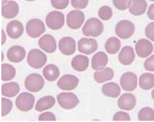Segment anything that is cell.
Returning a JSON list of instances; mask_svg holds the SVG:
<instances>
[{
    "instance_id": "obj_1",
    "label": "cell",
    "mask_w": 154,
    "mask_h": 122,
    "mask_svg": "<svg viewBox=\"0 0 154 122\" xmlns=\"http://www.w3.org/2000/svg\"><path fill=\"white\" fill-rule=\"evenodd\" d=\"M103 30L102 22L97 18H92L87 20L82 28L83 33L87 37L100 36Z\"/></svg>"
},
{
    "instance_id": "obj_2",
    "label": "cell",
    "mask_w": 154,
    "mask_h": 122,
    "mask_svg": "<svg viewBox=\"0 0 154 122\" xmlns=\"http://www.w3.org/2000/svg\"><path fill=\"white\" fill-rule=\"evenodd\" d=\"M47 61L46 54L38 49L31 50L27 58V61L29 66L35 69L42 68L46 63Z\"/></svg>"
},
{
    "instance_id": "obj_3",
    "label": "cell",
    "mask_w": 154,
    "mask_h": 122,
    "mask_svg": "<svg viewBox=\"0 0 154 122\" xmlns=\"http://www.w3.org/2000/svg\"><path fill=\"white\" fill-rule=\"evenodd\" d=\"M26 31L29 37L38 38L45 32V27L44 22L39 19H31L27 23Z\"/></svg>"
},
{
    "instance_id": "obj_4",
    "label": "cell",
    "mask_w": 154,
    "mask_h": 122,
    "mask_svg": "<svg viewBox=\"0 0 154 122\" xmlns=\"http://www.w3.org/2000/svg\"><path fill=\"white\" fill-rule=\"evenodd\" d=\"M57 100L59 105L66 109L73 108L80 102L77 96L71 92L60 93L57 96Z\"/></svg>"
},
{
    "instance_id": "obj_5",
    "label": "cell",
    "mask_w": 154,
    "mask_h": 122,
    "mask_svg": "<svg viewBox=\"0 0 154 122\" xmlns=\"http://www.w3.org/2000/svg\"><path fill=\"white\" fill-rule=\"evenodd\" d=\"M25 85L26 89L29 91L38 92L43 89L45 80L40 74L33 73L27 77Z\"/></svg>"
},
{
    "instance_id": "obj_6",
    "label": "cell",
    "mask_w": 154,
    "mask_h": 122,
    "mask_svg": "<svg viewBox=\"0 0 154 122\" xmlns=\"http://www.w3.org/2000/svg\"><path fill=\"white\" fill-rule=\"evenodd\" d=\"M35 102V98L32 94L23 92L17 97L16 105L20 111L27 112L33 108Z\"/></svg>"
},
{
    "instance_id": "obj_7",
    "label": "cell",
    "mask_w": 154,
    "mask_h": 122,
    "mask_svg": "<svg viewBox=\"0 0 154 122\" xmlns=\"http://www.w3.org/2000/svg\"><path fill=\"white\" fill-rule=\"evenodd\" d=\"M135 31V26L132 22L128 20H122L119 22L116 26V35L122 39L130 38Z\"/></svg>"
},
{
    "instance_id": "obj_8",
    "label": "cell",
    "mask_w": 154,
    "mask_h": 122,
    "mask_svg": "<svg viewBox=\"0 0 154 122\" xmlns=\"http://www.w3.org/2000/svg\"><path fill=\"white\" fill-rule=\"evenodd\" d=\"M46 23L50 29L53 30H59L64 24V15L59 11H53L46 16Z\"/></svg>"
},
{
    "instance_id": "obj_9",
    "label": "cell",
    "mask_w": 154,
    "mask_h": 122,
    "mask_svg": "<svg viewBox=\"0 0 154 122\" xmlns=\"http://www.w3.org/2000/svg\"><path fill=\"white\" fill-rule=\"evenodd\" d=\"M84 20V14L79 10L71 11L66 16L67 25L72 30H77L81 28Z\"/></svg>"
},
{
    "instance_id": "obj_10",
    "label": "cell",
    "mask_w": 154,
    "mask_h": 122,
    "mask_svg": "<svg viewBox=\"0 0 154 122\" xmlns=\"http://www.w3.org/2000/svg\"><path fill=\"white\" fill-rule=\"evenodd\" d=\"M98 47L96 40L92 38H82L78 41V51L84 54L89 55L93 53L97 50Z\"/></svg>"
},
{
    "instance_id": "obj_11",
    "label": "cell",
    "mask_w": 154,
    "mask_h": 122,
    "mask_svg": "<svg viewBox=\"0 0 154 122\" xmlns=\"http://www.w3.org/2000/svg\"><path fill=\"white\" fill-rule=\"evenodd\" d=\"M120 85L124 90L133 91L137 88V75L131 72L124 73L120 79Z\"/></svg>"
},
{
    "instance_id": "obj_12",
    "label": "cell",
    "mask_w": 154,
    "mask_h": 122,
    "mask_svg": "<svg viewBox=\"0 0 154 122\" xmlns=\"http://www.w3.org/2000/svg\"><path fill=\"white\" fill-rule=\"evenodd\" d=\"M79 80L75 76L66 74L61 77L57 83L59 88L63 90H72L78 86Z\"/></svg>"
},
{
    "instance_id": "obj_13",
    "label": "cell",
    "mask_w": 154,
    "mask_h": 122,
    "mask_svg": "<svg viewBox=\"0 0 154 122\" xmlns=\"http://www.w3.org/2000/svg\"><path fill=\"white\" fill-rule=\"evenodd\" d=\"M135 49L139 57L141 58H146L153 52V44L146 39H141L136 43Z\"/></svg>"
},
{
    "instance_id": "obj_14",
    "label": "cell",
    "mask_w": 154,
    "mask_h": 122,
    "mask_svg": "<svg viewBox=\"0 0 154 122\" xmlns=\"http://www.w3.org/2000/svg\"><path fill=\"white\" fill-rule=\"evenodd\" d=\"M58 47L63 54L71 55L76 51V42L71 37H64L59 41Z\"/></svg>"
},
{
    "instance_id": "obj_15",
    "label": "cell",
    "mask_w": 154,
    "mask_h": 122,
    "mask_svg": "<svg viewBox=\"0 0 154 122\" xmlns=\"http://www.w3.org/2000/svg\"><path fill=\"white\" fill-rule=\"evenodd\" d=\"M38 45L41 49L48 53H53L57 49L55 39L50 34H45L40 38L38 40Z\"/></svg>"
},
{
    "instance_id": "obj_16",
    "label": "cell",
    "mask_w": 154,
    "mask_h": 122,
    "mask_svg": "<svg viewBox=\"0 0 154 122\" xmlns=\"http://www.w3.org/2000/svg\"><path fill=\"white\" fill-rule=\"evenodd\" d=\"M136 103L137 100L134 95L130 93H125L119 98L118 105L121 109L130 111L134 108Z\"/></svg>"
},
{
    "instance_id": "obj_17",
    "label": "cell",
    "mask_w": 154,
    "mask_h": 122,
    "mask_svg": "<svg viewBox=\"0 0 154 122\" xmlns=\"http://www.w3.org/2000/svg\"><path fill=\"white\" fill-rule=\"evenodd\" d=\"M26 51L23 47L15 45L10 48L7 52V57L12 62L17 63L23 61L26 57Z\"/></svg>"
},
{
    "instance_id": "obj_18",
    "label": "cell",
    "mask_w": 154,
    "mask_h": 122,
    "mask_svg": "<svg viewBox=\"0 0 154 122\" xmlns=\"http://www.w3.org/2000/svg\"><path fill=\"white\" fill-rule=\"evenodd\" d=\"M6 30L9 37L13 39H18L24 32V26L20 22L14 20L9 23Z\"/></svg>"
},
{
    "instance_id": "obj_19",
    "label": "cell",
    "mask_w": 154,
    "mask_h": 122,
    "mask_svg": "<svg viewBox=\"0 0 154 122\" xmlns=\"http://www.w3.org/2000/svg\"><path fill=\"white\" fill-rule=\"evenodd\" d=\"M19 10L18 4L15 1H9L2 5V14L6 19H12L17 15Z\"/></svg>"
},
{
    "instance_id": "obj_20",
    "label": "cell",
    "mask_w": 154,
    "mask_h": 122,
    "mask_svg": "<svg viewBox=\"0 0 154 122\" xmlns=\"http://www.w3.org/2000/svg\"><path fill=\"white\" fill-rule=\"evenodd\" d=\"M135 58L134 50L130 46H125L122 48L119 55L120 62L122 65L128 66L134 61Z\"/></svg>"
},
{
    "instance_id": "obj_21",
    "label": "cell",
    "mask_w": 154,
    "mask_h": 122,
    "mask_svg": "<svg viewBox=\"0 0 154 122\" xmlns=\"http://www.w3.org/2000/svg\"><path fill=\"white\" fill-rule=\"evenodd\" d=\"M108 61L107 54L103 52H99L94 54L92 58V67L95 70H101L107 65Z\"/></svg>"
},
{
    "instance_id": "obj_22",
    "label": "cell",
    "mask_w": 154,
    "mask_h": 122,
    "mask_svg": "<svg viewBox=\"0 0 154 122\" xmlns=\"http://www.w3.org/2000/svg\"><path fill=\"white\" fill-rule=\"evenodd\" d=\"M71 64L75 70L81 72L85 71L89 66V58L85 55H77L74 57Z\"/></svg>"
},
{
    "instance_id": "obj_23",
    "label": "cell",
    "mask_w": 154,
    "mask_h": 122,
    "mask_svg": "<svg viewBox=\"0 0 154 122\" xmlns=\"http://www.w3.org/2000/svg\"><path fill=\"white\" fill-rule=\"evenodd\" d=\"M20 90L19 85L17 82L5 83L2 86V94L8 97H14L18 94Z\"/></svg>"
},
{
    "instance_id": "obj_24",
    "label": "cell",
    "mask_w": 154,
    "mask_h": 122,
    "mask_svg": "<svg viewBox=\"0 0 154 122\" xmlns=\"http://www.w3.org/2000/svg\"><path fill=\"white\" fill-rule=\"evenodd\" d=\"M54 98L52 96H46L38 100L35 105V110L38 112H42L51 108L55 104Z\"/></svg>"
},
{
    "instance_id": "obj_25",
    "label": "cell",
    "mask_w": 154,
    "mask_h": 122,
    "mask_svg": "<svg viewBox=\"0 0 154 122\" xmlns=\"http://www.w3.org/2000/svg\"><path fill=\"white\" fill-rule=\"evenodd\" d=\"M102 92L103 95L112 98H117L121 93V89L117 83L109 82L104 84L102 86Z\"/></svg>"
},
{
    "instance_id": "obj_26",
    "label": "cell",
    "mask_w": 154,
    "mask_h": 122,
    "mask_svg": "<svg viewBox=\"0 0 154 122\" xmlns=\"http://www.w3.org/2000/svg\"><path fill=\"white\" fill-rule=\"evenodd\" d=\"M147 3L145 0H131L129 11L134 15H141L146 12Z\"/></svg>"
},
{
    "instance_id": "obj_27",
    "label": "cell",
    "mask_w": 154,
    "mask_h": 122,
    "mask_svg": "<svg viewBox=\"0 0 154 122\" xmlns=\"http://www.w3.org/2000/svg\"><path fill=\"white\" fill-rule=\"evenodd\" d=\"M43 74L46 79L49 81L56 80L60 75V70L57 66L49 64L46 66L43 70Z\"/></svg>"
},
{
    "instance_id": "obj_28",
    "label": "cell",
    "mask_w": 154,
    "mask_h": 122,
    "mask_svg": "<svg viewBox=\"0 0 154 122\" xmlns=\"http://www.w3.org/2000/svg\"><path fill=\"white\" fill-rule=\"evenodd\" d=\"M114 72L112 69L106 67L101 71H95L94 73V80L98 83H102L113 78Z\"/></svg>"
},
{
    "instance_id": "obj_29",
    "label": "cell",
    "mask_w": 154,
    "mask_h": 122,
    "mask_svg": "<svg viewBox=\"0 0 154 122\" xmlns=\"http://www.w3.org/2000/svg\"><path fill=\"white\" fill-rule=\"evenodd\" d=\"M139 86L142 89L149 90L154 86V75L150 73L142 74L139 78Z\"/></svg>"
},
{
    "instance_id": "obj_30",
    "label": "cell",
    "mask_w": 154,
    "mask_h": 122,
    "mask_svg": "<svg viewBox=\"0 0 154 122\" xmlns=\"http://www.w3.org/2000/svg\"><path fill=\"white\" fill-rule=\"evenodd\" d=\"M121 42L116 37L109 38L105 45V49L109 54H114L117 53L121 48Z\"/></svg>"
},
{
    "instance_id": "obj_31",
    "label": "cell",
    "mask_w": 154,
    "mask_h": 122,
    "mask_svg": "<svg viewBox=\"0 0 154 122\" xmlns=\"http://www.w3.org/2000/svg\"><path fill=\"white\" fill-rule=\"evenodd\" d=\"M16 74V70L9 64L4 63L2 65V79L8 81L13 79Z\"/></svg>"
},
{
    "instance_id": "obj_32",
    "label": "cell",
    "mask_w": 154,
    "mask_h": 122,
    "mask_svg": "<svg viewBox=\"0 0 154 122\" xmlns=\"http://www.w3.org/2000/svg\"><path fill=\"white\" fill-rule=\"evenodd\" d=\"M138 118L140 121H153L154 120V111L149 107L143 108L139 112Z\"/></svg>"
},
{
    "instance_id": "obj_33",
    "label": "cell",
    "mask_w": 154,
    "mask_h": 122,
    "mask_svg": "<svg viewBox=\"0 0 154 122\" xmlns=\"http://www.w3.org/2000/svg\"><path fill=\"white\" fill-rule=\"evenodd\" d=\"M99 17L103 20H108L112 17V11L110 7L103 6L101 7L98 12Z\"/></svg>"
},
{
    "instance_id": "obj_34",
    "label": "cell",
    "mask_w": 154,
    "mask_h": 122,
    "mask_svg": "<svg viewBox=\"0 0 154 122\" xmlns=\"http://www.w3.org/2000/svg\"><path fill=\"white\" fill-rule=\"evenodd\" d=\"M13 104L11 100L8 99L2 98V116H5L8 115L12 109Z\"/></svg>"
},
{
    "instance_id": "obj_35",
    "label": "cell",
    "mask_w": 154,
    "mask_h": 122,
    "mask_svg": "<svg viewBox=\"0 0 154 122\" xmlns=\"http://www.w3.org/2000/svg\"><path fill=\"white\" fill-rule=\"evenodd\" d=\"M131 0H113V3L117 9L124 11L130 6Z\"/></svg>"
},
{
    "instance_id": "obj_36",
    "label": "cell",
    "mask_w": 154,
    "mask_h": 122,
    "mask_svg": "<svg viewBox=\"0 0 154 122\" xmlns=\"http://www.w3.org/2000/svg\"><path fill=\"white\" fill-rule=\"evenodd\" d=\"M51 3L55 9L63 10L68 6L69 0H51Z\"/></svg>"
},
{
    "instance_id": "obj_37",
    "label": "cell",
    "mask_w": 154,
    "mask_h": 122,
    "mask_svg": "<svg viewBox=\"0 0 154 122\" xmlns=\"http://www.w3.org/2000/svg\"><path fill=\"white\" fill-rule=\"evenodd\" d=\"M130 120L129 115L128 113L122 111L117 112L113 116V120L114 121H130Z\"/></svg>"
},
{
    "instance_id": "obj_38",
    "label": "cell",
    "mask_w": 154,
    "mask_h": 122,
    "mask_svg": "<svg viewBox=\"0 0 154 122\" xmlns=\"http://www.w3.org/2000/svg\"><path fill=\"white\" fill-rule=\"evenodd\" d=\"M89 0H71V4L74 8L83 9L88 5Z\"/></svg>"
},
{
    "instance_id": "obj_39",
    "label": "cell",
    "mask_w": 154,
    "mask_h": 122,
    "mask_svg": "<svg viewBox=\"0 0 154 122\" xmlns=\"http://www.w3.org/2000/svg\"><path fill=\"white\" fill-rule=\"evenodd\" d=\"M145 34L148 38L154 42V22L150 23L146 26Z\"/></svg>"
},
{
    "instance_id": "obj_40",
    "label": "cell",
    "mask_w": 154,
    "mask_h": 122,
    "mask_svg": "<svg viewBox=\"0 0 154 122\" xmlns=\"http://www.w3.org/2000/svg\"><path fill=\"white\" fill-rule=\"evenodd\" d=\"M56 117L53 113L50 112L42 113L39 115L38 120L39 121H55Z\"/></svg>"
},
{
    "instance_id": "obj_41",
    "label": "cell",
    "mask_w": 154,
    "mask_h": 122,
    "mask_svg": "<svg viewBox=\"0 0 154 122\" xmlns=\"http://www.w3.org/2000/svg\"><path fill=\"white\" fill-rule=\"evenodd\" d=\"M144 65L146 70L154 71V55L147 59L145 61Z\"/></svg>"
},
{
    "instance_id": "obj_42",
    "label": "cell",
    "mask_w": 154,
    "mask_h": 122,
    "mask_svg": "<svg viewBox=\"0 0 154 122\" xmlns=\"http://www.w3.org/2000/svg\"><path fill=\"white\" fill-rule=\"evenodd\" d=\"M147 15L150 20H154V4L151 5L149 7Z\"/></svg>"
},
{
    "instance_id": "obj_43",
    "label": "cell",
    "mask_w": 154,
    "mask_h": 122,
    "mask_svg": "<svg viewBox=\"0 0 154 122\" xmlns=\"http://www.w3.org/2000/svg\"><path fill=\"white\" fill-rule=\"evenodd\" d=\"M6 35H5V32H3V30H2V45H3L6 41Z\"/></svg>"
},
{
    "instance_id": "obj_44",
    "label": "cell",
    "mask_w": 154,
    "mask_h": 122,
    "mask_svg": "<svg viewBox=\"0 0 154 122\" xmlns=\"http://www.w3.org/2000/svg\"><path fill=\"white\" fill-rule=\"evenodd\" d=\"M151 96H152V98L154 100V89L152 90V92H151Z\"/></svg>"
},
{
    "instance_id": "obj_45",
    "label": "cell",
    "mask_w": 154,
    "mask_h": 122,
    "mask_svg": "<svg viewBox=\"0 0 154 122\" xmlns=\"http://www.w3.org/2000/svg\"><path fill=\"white\" fill-rule=\"evenodd\" d=\"M7 1H8V0H2V5H3V4H4L6 3L7 2Z\"/></svg>"
},
{
    "instance_id": "obj_46",
    "label": "cell",
    "mask_w": 154,
    "mask_h": 122,
    "mask_svg": "<svg viewBox=\"0 0 154 122\" xmlns=\"http://www.w3.org/2000/svg\"><path fill=\"white\" fill-rule=\"evenodd\" d=\"M26 1H35V0H26Z\"/></svg>"
},
{
    "instance_id": "obj_47",
    "label": "cell",
    "mask_w": 154,
    "mask_h": 122,
    "mask_svg": "<svg viewBox=\"0 0 154 122\" xmlns=\"http://www.w3.org/2000/svg\"><path fill=\"white\" fill-rule=\"evenodd\" d=\"M149 1H154V0H149Z\"/></svg>"
}]
</instances>
